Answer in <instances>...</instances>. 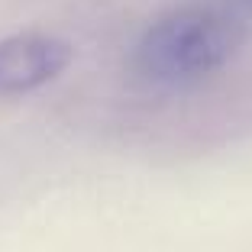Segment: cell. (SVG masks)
<instances>
[{"instance_id":"cell-1","label":"cell","mask_w":252,"mask_h":252,"mask_svg":"<svg viewBox=\"0 0 252 252\" xmlns=\"http://www.w3.org/2000/svg\"><path fill=\"white\" fill-rule=\"evenodd\" d=\"M246 42L239 16L220 7H175L156 16L133 49V68L152 84H191L220 71Z\"/></svg>"},{"instance_id":"cell-2","label":"cell","mask_w":252,"mask_h":252,"mask_svg":"<svg viewBox=\"0 0 252 252\" xmlns=\"http://www.w3.org/2000/svg\"><path fill=\"white\" fill-rule=\"evenodd\" d=\"M71 62V45L49 32H16L0 39V97H20L59 78Z\"/></svg>"},{"instance_id":"cell-3","label":"cell","mask_w":252,"mask_h":252,"mask_svg":"<svg viewBox=\"0 0 252 252\" xmlns=\"http://www.w3.org/2000/svg\"><path fill=\"white\" fill-rule=\"evenodd\" d=\"M233 3H239V7H246V10H252V0H233Z\"/></svg>"}]
</instances>
